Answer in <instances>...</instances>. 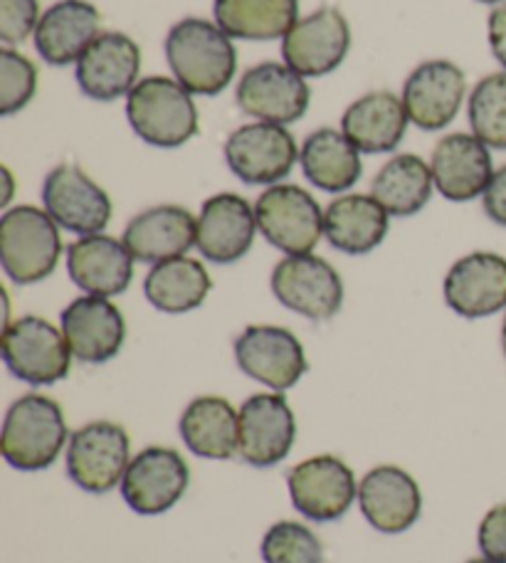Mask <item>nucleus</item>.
Segmentation results:
<instances>
[{"label": "nucleus", "mask_w": 506, "mask_h": 563, "mask_svg": "<svg viewBox=\"0 0 506 563\" xmlns=\"http://www.w3.org/2000/svg\"><path fill=\"white\" fill-rule=\"evenodd\" d=\"M127 117L136 136L158 148L184 146L200 129L194 97L170 77L139 79L127 97Z\"/></svg>", "instance_id": "nucleus-3"}, {"label": "nucleus", "mask_w": 506, "mask_h": 563, "mask_svg": "<svg viewBox=\"0 0 506 563\" xmlns=\"http://www.w3.org/2000/svg\"><path fill=\"white\" fill-rule=\"evenodd\" d=\"M410 117L393 92H371L356 99L341 117V132L361 154H391L405 136Z\"/></svg>", "instance_id": "nucleus-29"}, {"label": "nucleus", "mask_w": 506, "mask_h": 563, "mask_svg": "<svg viewBox=\"0 0 506 563\" xmlns=\"http://www.w3.org/2000/svg\"><path fill=\"white\" fill-rule=\"evenodd\" d=\"M141 49L124 33H101L77 59V85L85 97L114 102L139 85Z\"/></svg>", "instance_id": "nucleus-21"}, {"label": "nucleus", "mask_w": 506, "mask_h": 563, "mask_svg": "<svg viewBox=\"0 0 506 563\" xmlns=\"http://www.w3.org/2000/svg\"><path fill=\"white\" fill-rule=\"evenodd\" d=\"M63 255L59 225L35 206L8 208L0 218V265L15 285H35L55 273Z\"/></svg>", "instance_id": "nucleus-4"}, {"label": "nucleus", "mask_w": 506, "mask_h": 563, "mask_svg": "<svg viewBox=\"0 0 506 563\" xmlns=\"http://www.w3.org/2000/svg\"><path fill=\"white\" fill-rule=\"evenodd\" d=\"M472 134L490 148L506 151V73H494L474 85L468 104Z\"/></svg>", "instance_id": "nucleus-34"}, {"label": "nucleus", "mask_w": 506, "mask_h": 563, "mask_svg": "<svg viewBox=\"0 0 506 563\" xmlns=\"http://www.w3.org/2000/svg\"><path fill=\"white\" fill-rule=\"evenodd\" d=\"M232 351L242 374L275 394L295 388L309 371L301 341L285 327L252 324L235 339Z\"/></svg>", "instance_id": "nucleus-9"}, {"label": "nucleus", "mask_w": 506, "mask_h": 563, "mask_svg": "<svg viewBox=\"0 0 506 563\" xmlns=\"http://www.w3.org/2000/svg\"><path fill=\"white\" fill-rule=\"evenodd\" d=\"M43 206L59 228L75 235H99L111 220V200L82 168L63 164L43 184Z\"/></svg>", "instance_id": "nucleus-16"}, {"label": "nucleus", "mask_w": 506, "mask_h": 563, "mask_svg": "<svg viewBox=\"0 0 506 563\" xmlns=\"http://www.w3.org/2000/svg\"><path fill=\"white\" fill-rule=\"evenodd\" d=\"M196 233L198 220L188 208L156 206L131 218L121 240L139 263L158 265L184 257L190 247H196Z\"/></svg>", "instance_id": "nucleus-25"}, {"label": "nucleus", "mask_w": 506, "mask_h": 563, "mask_svg": "<svg viewBox=\"0 0 506 563\" xmlns=\"http://www.w3.org/2000/svg\"><path fill=\"white\" fill-rule=\"evenodd\" d=\"M257 235V218L245 198L238 194L210 196L200 208L196 247L216 265H232L250 253Z\"/></svg>", "instance_id": "nucleus-20"}, {"label": "nucleus", "mask_w": 506, "mask_h": 563, "mask_svg": "<svg viewBox=\"0 0 506 563\" xmlns=\"http://www.w3.org/2000/svg\"><path fill=\"white\" fill-rule=\"evenodd\" d=\"M359 509L381 534H403L422 515V492L410 472L378 465L359 482Z\"/></svg>", "instance_id": "nucleus-17"}, {"label": "nucleus", "mask_w": 506, "mask_h": 563, "mask_svg": "<svg viewBox=\"0 0 506 563\" xmlns=\"http://www.w3.org/2000/svg\"><path fill=\"white\" fill-rule=\"evenodd\" d=\"M435 188L432 168L420 156L400 154L383 166L371 184V196L393 218H410L430 203Z\"/></svg>", "instance_id": "nucleus-33"}, {"label": "nucleus", "mask_w": 506, "mask_h": 563, "mask_svg": "<svg viewBox=\"0 0 506 563\" xmlns=\"http://www.w3.org/2000/svg\"><path fill=\"white\" fill-rule=\"evenodd\" d=\"M299 164L311 186L327 194H346L361 178V151L337 129H317L304 141Z\"/></svg>", "instance_id": "nucleus-30"}, {"label": "nucleus", "mask_w": 506, "mask_h": 563, "mask_svg": "<svg viewBox=\"0 0 506 563\" xmlns=\"http://www.w3.org/2000/svg\"><path fill=\"white\" fill-rule=\"evenodd\" d=\"M235 102L242 114L267 124H295L307 114L311 89L289 65L262 63L240 77Z\"/></svg>", "instance_id": "nucleus-14"}, {"label": "nucleus", "mask_w": 506, "mask_h": 563, "mask_svg": "<svg viewBox=\"0 0 506 563\" xmlns=\"http://www.w3.org/2000/svg\"><path fill=\"white\" fill-rule=\"evenodd\" d=\"M212 13L230 37L267 43L299 23V0H216Z\"/></svg>", "instance_id": "nucleus-32"}, {"label": "nucleus", "mask_w": 506, "mask_h": 563, "mask_svg": "<svg viewBox=\"0 0 506 563\" xmlns=\"http://www.w3.org/2000/svg\"><path fill=\"white\" fill-rule=\"evenodd\" d=\"M260 556L265 563H323V547L307 525L285 519L265 531Z\"/></svg>", "instance_id": "nucleus-35"}, {"label": "nucleus", "mask_w": 506, "mask_h": 563, "mask_svg": "<svg viewBox=\"0 0 506 563\" xmlns=\"http://www.w3.org/2000/svg\"><path fill=\"white\" fill-rule=\"evenodd\" d=\"M388 220V210L373 196H339L323 210V238L343 255H369L386 240Z\"/></svg>", "instance_id": "nucleus-28"}, {"label": "nucleus", "mask_w": 506, "mask_h": 563, "mask_svg": "<svg viewBox=\"0 0 506 563\" xmlns=\"http://www.w3.org/2000/svg\"><path fill=\"white\" fill-rule=\"evenodd\" d=\"M272 295L282 307L311 321H329L341 311L343 282L327 260L317 255H287L272 269Z\"/></svg>", "instance_id": "nucleus-10"}, {"label": "nucleus", "mask_w": 506, "mask_h": 563, "mask_svg": "<svg viewBox=\"0 0 506 563\" xmlns=\"http://www.w3.org/2000/svg\"><path fill=\"white\" fill-rule=\"evenodd\" d=\"M166 57L176 82L190 95L216 97L238 73V49L218 23L186 18L170 27Z\"/></svg>", "instance_id": "nucleus-1"}, {"label": "nucleus", "mask_w": 506, "mask_h": 563, "mask_svg": "<svg viewBox=\"0 0 506 563\" xmlns=\"http://www.w3.org/2000/svg\"><path fill=\"white\" fill-rule=\"evenodd\" d=\"M351 27L339 8L323 5L282 37V57L301 77L331 75L349 55Z\"/></svg>", "instance_id": "nucleus-15"}, {"label": "nucleus", "mask_w": 506, "mask_h": 563, "mask_svg": "<svg viewBox=\"0 0 506 563\" xmlns=\"http://www.w3.org/2000/svg\"><path fill=\"white\" fill-rule=\"evenodd\" d=\"M482 206L492 223L506 228V166L494 170L492 184L482 196Z\"/></svg>", "instance_id": "nucleus-39"}, {"label": "nucleus", "mask_w": 506, "mask_h": 563, "mask_svg": "<svg viewBox=\"0 0 506 563\" xmlns=\"http://www.w3.org/2000/svg\"><path fill=\"white\" fill-rule=\"evenodd\" d=\"M190 485V470L178 450L151 445L131 457L121 497L141 517H158L174 509Z\"/></svg>", "instance_id": "nucleus-11"}, {"label": "nucleus", "mask_w": 506, "mask_h": 563, "mask_svg": "<svg viewBox=\"0 0 506 563\" xmlns=\"http://www.w3.org/2000/svg\"><path fill=\"white\" fill-rule=\"evenodd\" d=\"M468 77L450 59H430L415 67L403 87V104L410 122L422 132H440L458 117Z\"/></svg>", "instance_id": "nucleus-18"}, {"label": "nucleus", "mask_w": 506, "mask_h": 563, "mask_svg": "<svg viewBox=\"0 0 506 563\" xmlns=\"http://www.w3.org/2000/svg\"><path fill=\"white\" fill-rule=\"evenodd\" d=\"M480 3H490V5H494V3H506V0H480Z\"/></svg>", "instance_id": "nucleus-44"}, {"label": "nucleus", "mask_w": 506, "mask_h": 563, "mask_svg": "<svg viewBox=\"0 0 506 563\" xmlns=\"http://www.w3.org/2000/svg\"><path fill=\"white\" fill-rule=\"evenodd\" d=\"M0 174H3V176H0V178L6 180V190H3V198H0V203L8 206V200L13 198V176H10V170H8L6 166L0 168Z\"/></svg>", "instance_id": "nucleus-41"}, {"label": "nucleus", "mask_w": 506, "mask_h": 563, "mask_svg": "<svg viewBox=\"0 0 506 563\" xmlns=\"http://www.w3.org/2000/svg\"><path fill=\"white\" fill-rule=\"evenodd\" d=\"M67 273L87 295L109 299L129 289L134 279V255L124 240L105 233L85 235L67 247Z\"/></svg>", "instance_id": "nucleus-24"}, {"label": "nucleus", "mask_w": 506, "mask_h": 563, "mask_svg": "<svg viewBox=\"0 0 506 563\" xmlns=\"http://www.w3.org/2000/svg\"><path fill=\"white\" fill-rule=\"evenodd\" d=\"M301 148L285 126L255 122L232 132L226 141V161L248 186H277L299 161Z\"/></svg>", "instance_id": "nucleus-12"}, {"label": "nucleus", "mask_w": 506, "mask_h": 563, "mask_svg": "<svg viewBox=\"0 0 506 563\" xmlns=\"http://www.w3.org/2000/svg\"><path fill=\"white\" fill-rule=\"evenodd\" d=\"M502 351H504V358H506V314L502 321Z\"/></svg>", "instance_id": "nucleus-42"}, {"label": "nucleus", "mask_w": 506, "mask_h": 563, "mask_svg": "<svg viewBox=\"0 0 506 563\" xmlns=\"http://www.w3.org/2000/svg\"><path fill=\"white\" fill-rule=\"evenodd\" d=\"M67 442V420L57 400L43 394H28L8 408L3 435H0V452L13 470H47L55 465Z\"/></svg>", "instance_id": "nucleus-2"}, {"label": "nucleus", "mask_w": 506, "mask_h": 563, "mask_svg": "<svg viewBox=\"0 0 506 563\" xmlns=\"http://www.w3.org/2000/svg\"><path fill=\"white\" fill-rule=\"evenodd\" d=\"M468 563H494V561H490V559H484V556H482V559H470Z\"/></svg>", "instance_id": "nucleus-43"}, {"label": "nucleus", "mask_w": 506, "mask_h": 563, "mask_svg": "<svg viewBox=\"0 0 506 563\" xmlns=\"http://www.w3.org/2000/svg\"><path fill=\"white\" fill-rule=\"evenodd\" d=\"M487 33H490V47L497 63L504 67L506 73V3L492 10L490 23H487Z\"/></svg>", "instance_id": "nucleus-40"}, {"label": "nucleus", "mask_w": 506, "mask_h": 563, "mask_svg": "<svg viewBox=\"0 0 506 563\" xmlns=\"http://www.w3.org/2000/svg\"><path fill=\"white\" fill-rule=\"evenodd\" d=\"M442 295L462 319H484L506 309V257L497 253L464 255L444 275Z\"/></svg>", "instance_id": "nucleus-22"}, {"label": "nucleus", "mask_w": 506, "mask_h": 563, "mask_svg": "<svg viewBox=\"0 0 506 563\" xmlns=\"http://www.w3.org/2000/svg\"><path fill=\"white\" fill-rule=\"evenodd\" d=\"M37 92V69L15 49H0V114L13 117L25 109Z\"/></svg>", "instance_id": "nucleus-36"}, {"label": "nucleus", "mask_w": 506, "mask_h": 563, "mask_svg": "<svg viewBox=\"0 0 506 563\" xmlns=\"http://www.w3.org/2000/svg\"><path fill=\"white\" fill-rule=\"evenodd\" d=\"M257 230L285 255H307L323 235V210L309 190L292 184L270 186L255 203Z\"/></svg>", "instance_id": "nucleus-7"}, {"label": "nucleus", "mask_w": 506, "mask_h": 563, "mask_svg": "<svg viewBox=\"0 0 506 563\" xmlns=\"http://www.w3.org/2000/svg\"><path fill=\"white\" fill-rule=\"evenodd\" d=\"M430 168L438 194L452 203L484 196L494 178L490 146L474 134L442 136L432 151Z\"/></svg>", "instance_id": "nucleus-23"}, {"label": "nucleus", "mask_w": 506, "mask_h": 563, "mask_svg": "<svg viewBox=\"0 0 506 563\" xmlns=\"http://www.w3.org/2000/svg\"><path fill=\"white\" fill-rule=\"evenodd\" d=\"M178 435L196 457L232 460L240 442V410L222 396H200L180 413Z\"/></svg>", "instance_id": "nucleus-27"}, {"label": "nucleus", "mask_w": 506, "mask_h": 563, "mask_svg": "<svg viewBox=\"0 0 506 563\" xmlns=\"http://www.w3.org/2000/svg\"><path fill=\"white\" fill-rule=\"evenodd\" d=\"M0 354L10 374L28 386L59 384L69 376L75 358L65 331L35 314L8 321L0 339Z\"/></svg>", "instance_id": "nucleus-5"}, {"label": "nucleus", "mask_w": 506, "mask_h": 563, "mask_svg": "<svg viewBox=\"0 0 506 563\" xmlns=\"http://www.w3.org/2000/svg\"><path fill=\"white\" fill-rule=\"evenodd\" d=\"M477 544L484 559L506 563V505H494L477 529Z\"/></svg>", "instance_id": "nucleus-38"}, {"label": "nucleus", "mask_w": 506, "mask_h": 563, "mask_svg": "<svg viewBox=\"0 0 506 563\" xmlns=\"http://www.w3.org/2000/svg\"><path fill=\"white\" fill-rule=\"evenodd\" d=\"M212 279L206 265L194 257H174L148 269L144 295L164 314H186L208 299Z\"/></svg>", "instance_id": "nucleus-31"}, {"label": "nucleus", "mask_w": 506, "mask_h": 563, "mask_svg": "<svg viewBox=\"0 0 506 563\" xmlns=\"http://www.w3.org/2000/svg\"><path fill=\"white\" fill-rule=\"evenodd\" d=\"M101 15L87 0H59L40 18L35 30V49L47 65H77L85 49L95 43Z\"/></svg>", "instance_id": "nucleus-26"}, {"label": "nucleus", "mask_w": 506, "mask_h": 563, "mask_svg": "<svg viewBox=\"0 0 506 563\" xmlns=\"http://www.w3.org/2000/svg\"><path fill=\"white\" fill-rule=\"evenodd\" d=\"M297 440V418L282 394L250 396L240 406L238 457L245 465L267 470L289 457Z\"/></svg>", "instance_id": "nucleus-13"}, {"label": "nucleus", "mask_w": 506, "mask_h": 563, "mask_svg": "<svg viewBox=\"0 0 506 563\" xmlns=\"http://www.w3.org/2000/svg\"><path fill=\"white\" fill-rule=\"evenodd\" d=\"M131 462L129 432L111 420L87 422L69 435L67 475L89 495H107L121 487Z\"/></svg>", "instance_id": "nucleus-6"}, {"label": "nucleus", "mask_w": 506, "mask_h": 563, "mask_svg": "<svg viewBox=\"0 0 506 563\" xmlns=\"http://www.w3.org/2000/svg\"><path fill=\"white\" fill-rule=\"evenodd\" d=\"M37 0H0V40L3 45H18L35 35L40 23Z\"/></svg>", "instance_id": "nucleus-37"}, {"label": "nucleus", "mask_w": 506, "mask_h": 563, "mask_svg": "<svg viewBox=\"0 0 506 563\" xmlns=\"http://www.w3.org/2000/svg\"><path fill=\"white\" fill-rule=\"evenodd\" d=\"M65 339L79 364L101 366L114 358L127 341V319L107 297H77L65 307Z\"/></svg>", "instance_id": "nucleus-19"}, {"label": "nucleus", "mask_w": 506, "mask_h": 563, "mask_svg": "<svg viewBox=\"0 0 506 563\" xmlns=\"http://www.w3.org/2000/svg\"><path fill=\"white\" fill-rule=\"evenodd\" d=\"M287 489L299 515L317 525L346 517L359 499L356 475L337 455L301 460L287 472Z\"/></svg>", "instance_id": "nucleus-8"}]
</instances>
